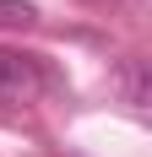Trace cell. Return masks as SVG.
<instances>
[{
  "label": "cell",
  "instance_id": "cell-2",
  "mask_svg": "<svg viewBox=\"0 0 152 157\" xmlns=\"http://www.w3.org/2000/svg\"><path fill=\"white\" fill-rule=\"evenodd\" d=\"M120 87H125V103H130V109H147V65L141 60H130L120 71Z\"/></svg>",
  "mask_w": 152,
  "mask_h": 157
},
{
  "label": "cell",
  "instance_id": "cell-1",
  "mask_svg": "<svg viewBox=\"0 0 152 157\" xmlns=\"http://www.w3.org/2000/svg\"><path fill=\"white\" fill-rule=\"evenodd\" d=\"M44 92V71L33 54H16V49H0V109H22Z\"/></svg>",
  "mask_w": 152,
  "mask_h": 157
},
{
  "label": "cell",
  "instance_id": "cell-3",
  "mask_svg": "<svg viewBox=\"0 0 152 157\" xmlns=\"http://www.w3.org/2000/svg\"><path fill=\"white\" fill-rule=\"evenodd\" d=\"M33 16L38 11H33L27 0H0V27H27Z\"/></svg>",
  "mask_w": 152,
  "mask_h": 157
}]
</instances>
